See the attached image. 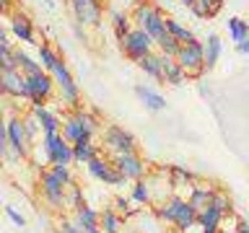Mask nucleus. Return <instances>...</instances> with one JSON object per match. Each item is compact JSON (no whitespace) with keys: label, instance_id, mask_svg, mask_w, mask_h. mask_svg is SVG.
Returning <instances> with one entry per match:
<instances>
[{"label":"nucleus","instance_id":"obj_1","mask_svg":"<svg viewBox=\"0 0 249 233\" xmlns=\"http://www.w3.org/2000/svg\"><path fill=\"white\" fill-rule=\"evenodd\" d=\"M44 153H47V161L52 166H70L75 161V153H73V143L54 132V135H44Z\"/></svg>","mask_w":249,"mask_h":233},{"label":"nucleus","instance_id":"obj_2","mask_svg":"<svg viewBox=\"0 0 249 233\" xmlns=\"http://www.w3.org/2000/svg\"><path fill=\"white\" fill-rule=\"evenodd\" d=\"M135 21H138V26L140 29H145L148 34H151L156 42L166 34V18L161 16L159 8H153L151 3H138L135 8Z\"/></svg>","mask_w":249,"mask_h":233},{"label":"nucleus","instance_id":"obj_3","mask_svg":"<svg viewBox=\"0 0 249 233\" xmlns=\"http://www.w3.org/2000/svg\"><path fill=\"white\" fill-rule=\"evenodd\" d=\"M153 44H156V39L148 34L145 29H140V26L138 29H130L127 34L122 36V50L132 60H143L145 54H151Z\"/></svg>","mask_w":249,"mask_h":233},{"label":"nucleus","instance_id":"obj_4","mask_svg":"<svg viewBox=\"0 0 249 233\" xmlns=\"http://www.w3.org/2000/svg\"><path fill=\"white\" fill-rule=\"evenodd\" d=\"M177 62L187 70V75H200L205 70V44L202 42H190V44H182V50L177 54Z\"/></svg>","mask_w":249,"mask_h":233},{"label":"nucleus","instance_id":"obj_5","mask_svg":"<svg viewBox=\"0 0 249 233\" xmlns=\"http://www.w3.org/2000/svg\"><path fill=\"white\" fill-rule=\"evenodd\" d=\"M52 78H54V83H57V88H60V93H62V101H65V104H70V106H78L81 93H78V85H75V81H73V75H70V70L65 67V62H60L57 70L52 73Z\"/></svg>","mask_w":249,"mask_h":233},{"label":"nucleus","instance_id":"obj_6","mask_svg":"<svg viewBox=\"0 0 249 233\" xmlns=\"http://www.w3.org/2000/svg\"><path fill=\"white\" fill-rule=\"evenodd\" d=\"M65 182L54 174V168L44 171L42 174V194L47 197V202H50L52 207H60L62 202H65Z\"/></svg>","mask_w":249,"mask_h":233},{"label":"nucleus","instance_id":"obj_7","mask_svg":"<svg viewBox=\"0 0 249 233\" xmlns=\"http://www.w3.org/2000/svg\"><path fill=\"white\" fill-rule=\"evenodd\" d=\"M104 143L109 150H114V155L120 153H135V137L130 135V132H124L122 127H107L104 132Z\"/></svg>","mask_w":249,"mask_h":233},{"label":"nucleus","instance_id":"obj_8","mask_svg":"<svg viewBox=\"0 0 249 233\" xmlns=\"http://www.w3.org/2000/svg\"><path fill=\"white\" fill-rule=\"evenodd\" d=\"M89 166V174L93 176V179H99V182H107V184H122L124 182V176L117 171V166L114 163H109L107 158H101V155H96L91 163H86Z\"/></svg>","mask_w":249,"mask_h":233},{"label":"nucleus","instance_id":"obj_9","mask_svg":"<svg viewBox=\"0 0 249 233\" xmlns=\"http://www.w3.org/2000/svg\"><path fill=\"white\" fill-rule=\"evenodd\" d=\"M114 166L117 171L124 176V179H135V182H140L145 174V163L138 158L135 153H120V155H114Z\"/></svg>","mask_w":249,"mask_h":233},{"label":"nucleus","instance_id":"obj_10","mask_svg":"<svg viewBox=\"0 0 249 233\" xmlns=\"http://www.w3.org/2000/svg\"><path fill=\"white\" fill-rule=\"evenodd\" d=\"M5 132H8V143H11V150L16 155H26L29 153V135H26V127H23L21 119H8L5 122Z\"/></svg>","mask_w":249,"mask_h":233},{"label":"nucleus","instance_id":"obj_11","mask_svg":"<svg viewBox=\"0 0 249 233\" xmlns=\"http://www.w3.org/2000/svg\"><path fill=\"white\" fill-rule=\"evenodd\" d=\"M70 5H73V13H75L78 23L93 26V23L101 21V3L99 0H70Z\"/></svg>","mask_w":249,"mask_h":233},{"label":"nucleus","instance_id":"obj_12","mask_svg":"<svg viewBox=\"0 0 249 233\" xmlns=\"http://www.w3.org/2000/svg\"><path fill=\"white\" fill-rule=\"evenodd\" d=\"M3 91L8 96H18V99H29V83H26V75L21 73V70H11V73H5L3 70Z\"/></svg>","mask_w":249,"mask_h":233},{"label":"nucleus","instance_id":"obj_13","mask_svg":"<svg viewBox=\"0 0 249 233\" xmlns=\"http://www.w3.org/2000/svg\"><path fill=\"white\" fill-rule=\"evenodd\" d=\"M26 83H29V99L31 101H44L52 93L54 78L47 75V73H39V75H29Z\"/></svg>","mask_w":249,"mask_h":233},{"label":"nucleus","instance_id":"obj_14","mask_svg":"<svg viewBox=\"0 0 249 233\" xmlns=\"http://www.w3.org/2000/svg\"><path fill=\"white\" fill-rule=\"evenodd\" d=\"M223 215H226V210H221L218 205H213V202H210L205 210H200V213H197V225H200L202 231H218V225H221Z\"/></svg>","mask_w":249,"mask_h":233},{"label":"nucleus","instance_id":"obj_15","mask_svg":"<svg viewBox=\"0 0 249 233\" xmlns=\"http://www.w3.org/2000/svg\"><path fill=\"white\" fill-rule=\"evenodd\" d=\"M163 60V81L171 85H182L187 81V70L177 62V57H169V54H161Z\"/></svg>","mask_w":249,"mask_h":233},{"label":"nucleus","instance_id":"obj_16","mask_svg":"<svg viewBox=\"0 0 249 233\" xmlns=\"http://www.w3.org/2000/svg\"><path fill=\"white\" fill-rule=\"evenodd\" d=\"M31 104H34V114H36L39 124H42L44 135H54V132H60V119L42 104V101H31Z\"/></svg>","mask_w":249,"mask_h":233},{"label":"nucleus","instance_id":"obj_17","mask_svg":"<svg viewBox=\"0 0 249 233\" xmlns=\"http://www.w3.org/2000/svg\"><path fill=\"white\" fill-rule=\"evenodd\" d=\"M187 200H182V197H171V200H166L163 205H159V210H156V215H159V220L161 223H171L174 225L177 223V217H179V213H182V205H184Z\"/></svg>","mask_w":249,"mask_h":233},{"label":"nucleus","instance_id":"obj_18","mask_svg":"<svg viewBox=\"0 0 249 233\" xmlns=\"http://www.w3.org/2000/svg\"><path fill=\"white\" fill-rule=\"evenodd\" d=\"M11 31H13L16 39H21V42L36 44L34 42V31H31V23H29L26 16H13V18H11Z\"/></svg>","mask_w":249,"mask_h":233},{"label":"nucleus","instance_id":"obj_19","mask_svg":"<svg viewBox=\"0 0 249 233\" xmlns=\"http://www.w3.org/2000/svg\"><path fill=\"white\" fill-rule=\"evenodd\" d=\"M138 65L140 70H143L145 75H151L156 78V81H163V60H161V54H145L143 60H138Z\"/></svg>","mask_w":249,"mask_h":233},{"label":"nucleus","instance_id":"obj_20","mask_svg":"<svg viewBox=\"0 0 249 233\" xmlns=\"http://www.w3.org/2000/svg\"><path fill=\"white\" fill-rule=\"evenodd\" d=\"M138 99L145 104V109H151V112H161L163 106H166V99L161 96V93H156L153 88H145V85H138L135 88Z\"/></svg>","mask_w":249,"mask_h":233},{"label":"nucleus","instance_id":"obj_21","mask_svg":"<svg viewBox=\"0 0 249 233\" xmlns=\"http://www.w3.org/2000/svg\"><path fill=\"white\" fill-rule=\"evenodd\" d=\"M73 153H75V161L78 163H91L96 158V145L91 143V137H81L78 143H73Z\"/></svg>","mask_w":249,"mask_h":233},{"label":"nucleus","instance_id":"obj_22","mask_svg":"<svg viewBox=\"0 0 249 233\" xmlns=\"http://www.w3.org/2000/svg\"><path fill=\"white\" fill-rule=\"evenodd\" d=\"M213 197H215V192L210 189V186H195L190 192V205L200 213V210H205L210 202H213Z\"/></svg>","mask_w":249,"mask_h":233},{"label":"nucleus","instance_id":"obj_23","mask_svg":"<svg viewBox=\"0 0 249 233\" xmlns=\"http://www.w3.org/2000/svg\"><path fill=\"white\" fill-rule=\"evenodd\" d=\"M16 62H18V70L23 75H39V73H44V67H42V62H36V60H31L26 52H21V50H16Z\"/></svg>","mask_w":249,"mask_h":233},{"label":"nucleus","instance_id":"obj_24","mask_svg":"<svg viewBox=\"0 0 249 233\" xmlns=\"http://www.w3.org/2000/svg\"><path fill=\"white\" fill-rule=\"evenodd\" d=\"M195 223H197V210L190 205V200H187L184 205H182V213H179V217H177V223H174V225H177V228L182 231V233H187Z\"/></svg>","mask_w":249,"mask_h":233},{"label":"nucleus","instance_id":"obj_25","mask_svg":"<svg viewBox=\"0 0 249 233\" xmlns=\"http://www.w3.org/2000/svg\"><path fill=\"white\" fill-rule=\"evenodd\" d=\"M75 223L81 225V228H91V225H99V223H101V215H99L93 207L81 205V207L75 210Z\"/></svg>","mask_w":249,"mask_h":233},{"label":"nucleus","instance_id":"obj_26","mask_svg":"<svg viewBox=\"0 0 249 233\" xmlns=\"http://www.w3.org/2000/svg\"><path fill=\"white\" fill-rule=\"evenodd\" d=\"M39 62H42V67L47 70V73H54L62 60H60V54L54 50H50L47 44H42V47H39Z\"/></svg>","mask_w":249,"mask_h":233},{"label":"nucleus","instance_id":"obj_27","mask_svg":"<svg viewBox=\"0 0 249 233\" xmlns=\"http://www.w3.org/2000/svg\"><path fill=\"white\" fill-rule=\"evenodd\" d=\"M221 50H223L221 39H218L215 34H210L208 42H205V65H208V67H213L215 62H218V57H221Z\"/></svg>","mask_w":249,"mask_h":233},{"label":"nucleus","instance_id":"obj_28","mask_svg":"<svg viewBox=\"0 0 249 233\" xmlns=\"http://www.w3.org/2000/svg\"><path fill=\"white\" fill-rule=\"evenodd\" d=\"M166 31H169L171 36H177L182 44H190V42H195V34H192V31L187 29V26H182L179 21H174V18H166Z\"/></svg>","mask_w":249,"mask_h":233},{"label":"nucleus","instance_id":"obj_29","mask_svg":"<svg viewBox=\"0 0 249 233\" xmlns=\"http://www.w3.org/2000/svg\"><path fill=\"white\" fill-rule=\"evenodd\" d=\"M62 135H65L70 143H78V140L83 137V127H81V122H78V116H68L65 122H62Z\"/></svg>","mask_w":249,"mask_h":233},{"label":"nucleus","instance_id":"obj_30","mask_svg":"<svg viewBox=\"0 0 249 233\" xmlns=\"http://www.w3.org/2000/svg\"><path fill=\"white\" fill-rule=\"evenodd\" d=\"M229 34L236 44L244 42V39H249V23L241 18H229Z\"/></svg>","mask_w":249,"mask_h":233},{"label":"nucleus","instance_id":"obj_31","mask_svg":"<svg viewBox=\"0 0 249 233\" xmlns=\"http://www.w3.org/2000/svg\"><path fill=\"white\" fill-rule=\"evenodd\" d=\"M156 44H159V47H161V52H163V54H169V57H177L179 50H182V42H179L177 36H171L169 31H166V34H163Z\"/></svg>","mask_w":249,"mask_h":233},{"label":"nucleus","instance_id":"obj_32","mask_svg":"<svg viewBox=\"0 0 249 233\" xmlns=\"http://www.w3.org/2000/svg\"><path fill=\"white\" fill-rule=\"evenodd\" d=\"M75 116H78V122H81V127H83V137H91L93 132H96V119H93L89 112H83V109H75Z\"/></svg>","mask_w":249,"mask_h":233},{"label":"nucleus","instance_id":"obj_33","mask_svg":"<svg viewBox=\"0 0 249 233\" xmlns=\"http://www.w3.org/2000/svg\"><path fill=\"white\" fill-rule=\"evenodd\" d=\"M101 228H104V233H120V217L114 215V210L101 213Z\"/></svg>","mask_w":249,"mask_h":233},{"label":"nucleus","instance_id":"obj_34","mask_svg":"<svg viewBox=\"0 0 249 233\" xmlns=\"http://www.w3.org/2000/svg\"><path fill=\"white\" fill-rule=\"evenodd\" d=\"M112 23H114V31H117V36H120V39L130 31V18L124 13H120V11L112 13Z\"/></svg>","mask_w":249,"mask_h":233},{"label":"nucleus","instance_id":"obj_35","mask_svg":"<svg viewBox=\"0 0 249 233\" xmlns=\"http://www.w3.org/2000/svg\"><path fill=\"white\" fill-rule=\"evenodd\" d=\"M132 200L140 202V205L151 202V186H148L145 182H135V186H132Z\"/></svg>","mask_w":249,"mask_h":233},{"label":"nucleus","instance_id":"obj_36","mask_svg":"<svg viewBox=\"0 0 249 233\" xmlns=\"http://www.w3.org/2000/svg\"><path fill=\"white\" fill-rule=\"evenodd\" d=\"M169 174L174 176V186H179V184H190V182H192V174H190V171H184L182 166H171Z\"/></svg>","mask_w":249,"mask_h":233},{"label":"nucleus","instance_id":"obj_37","mask_svg":"<svg viewBox=\"0 0 249 233\" xmlns=\"http://www.w3.org/2000/svg\"><path fill=\"white\" fill-rule=\"evenodd\" d=\"M23 127H26V135H29V137H34V135H36V130H39V119H36V114L26 116V119H23Z\"/></svg>","mask_w":249,"mask_h":233},{"label":"nucleus","instance_id":"obj_38","mask_svg":"<svg viewBox=\"0 0 249 233\" xmlns=\"http://www.w3.org/2000/svg\"><path fill=\"white\" fill-rule=\"evenodd\" d=\"M57 233H83V228L78 223H68V220H62L60 223V228H57Z\"/></svg>","mask_w":249,"mask_h":233},{"label":"nucleus","instance_id":"obj_39","mask_svg":"<svg viewBox=\"0 0 249 233\" xmlns=\"http://www.w3.org/2000/svg\"><path fill=\"white\" fill-rule=\"evenodd\" d=\"M5 215H8V217H11V220H13L16 225H18V228H23V225H26V220H23V217H21L18 213H16V210H13V207H5Z\"/></svg>","mask_w":249,"mask_h":233},{"label":"nucleus","instance_id":"obj_40","mask_svg":"<svg viewBox=\"0 0 249 233\" xmlns=\"http://www.w3.org/2000/svg\"><path fill=\"white\" fill-rule=\"evenodd\" d=\"M52 168H54V174H57L62 182L70 184V171H68V166H52Z\"/></svg>","mask_w":249,"mask_h":233},{"label":"nucleus","instance_id":"obj_41","mask_svg":"<svg viewBox=\"0 0 249 233\" xmlns=\"http://www.w3.org/2000/svg\"><path fill=\"white\" fill-rule=\"evenodd\" d=\"M236 50H239L241 54H249V39H244V42H239V44H236Z\"/></svg>","mask_w":249,"mask_h":233},{"label":"nucleus","instance_id":"obj_42","mask_svg":"<svg viewBox=\"0 0 249 233\" xmlns=\"http://www.w3.org/2000/svg\"><path fill=\"white\" fill-rule=\"evenodd\" d=\"M179 3L187 5V8H195V3H197V0H179Z\"/></svg>","mask_w":249,"mask_h":233},{"label":"nucleus","instance_id":"obj_43","mask_svg":"<svg viewBox=\"0 0 249 233\" xmlns=\"http://www.w3.org/2000/svg\"><path fill=\"white\" fill-rule=\"evenodd\" d=\"M239 231L241 233H249V223H239Z\"/></svg>","mask_w":249,"mask_h":233},{"label":"nucleus","instance_id":"obj_44","mask_svg":"<svg viewBox=\"0 0 249 233\" xmlns=\"http://www.w3.org/2000/svg\"><path fill=\"white\" fill-rule=\"evenodd\" d=\"M221 233H241V231L236 228V231H221Z\"/></svg>","mask_w":249,"mask_h":233},{"label":"nucleus","instance_id":"obj_45","mask_svg":"<svg viewBox=\"0 0 249 233\" xmlns=\"http://www.w3.org/2000/svg\"><path fill=\"white\" fill-rule=\"evenodd\" d=\"M138 3H148V0H138Z\"/></svg>","mask_w":249,"mask_h":233},{"label":"nucleus","instance_id":"obj_46","mask_svg":"<svg viewBox=\"0 0 249 233\" xmlns=\"http://www.w3.org/2000/svg\"><path fill=\"white\" fill-rule=\"evenodd\" d=\"M215 3H223V0H215Z\"/></svg>","mask_w":249,"mask_h":233}]
</instances>
